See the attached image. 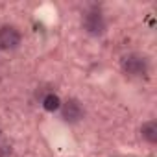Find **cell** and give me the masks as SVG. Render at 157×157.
<instances>
[{
	"label": "cell",
	"instance_id": "cell-1",
	"mask_svg": "<svg viewBox=\"0 0 157 157\" xmlns=\"http://www.w3.org/2000/svg\"><path fill=\"white\" fill-rule=\"evenodd\" d=\"M120 68L128 78H144L148 74L150 63H148L146 56L131 52V54H126L120 59Z\"/></svg>",
	"mask_w": 157,
	"mask_h": 157
},
{
	"label": "cell",
	"instance_id": "cell-2",
	"mask_svg": "<svg viewBox=\"0 0 157 157\" xmlns=\"http://www.w3.org/2000/svg\"><path fill=\"white\" fill-rule=\"evenodd\" d=\"M82 26L85 30V33H89L91 37H102L107 30V22L105 17L102 15V11L98 10H89L85 11L83 19H82Z\"/></svg>",
	"mask_w": 157,
	"mask_h": 157
},
{
	"label": "cell",
	"instance_id": "cell-3",
	"mask_svg": "<svg viewBox=\"0 0 157 157\" xmlns=\"http://www.w3.org/2000/svg\"><path fill=\"white\" fill-rule=\"evenodd\" d=\"M59 111H61V118L68 124H76V122L83 120V117H85V109H83L82 102L76 98H68V100L61 102Z\"/></svg>",
	"mask_w": 157,
	"mask_h": 157
},
{
	"label": "cell",
	"instance_id": "cell-4",
	"mask_svg": "<svg viewBox=\"0 0 157 157\" xmlns=\"http://www.w3.org/2000/svg\"><path fill=\"white\" fill-rule=\"evenodd\" d=\"M21 41H22V35L15 26L6 24L0 28V50H6V52L17 50L21 46Z\"/></svg>",
	"mask_w": 157,
	"mask_h": 157
},
{
	"label": "cell",
	"instance_id": "cell-5",
	"mask_svg": "<svg viewBox=\"0 0 157 157\" xmlns=\"http://www.w3.org/2000/svg\"><path fill=\"white\" fill-rule=\"evenodd\" d=\"M140 135L148 144H155L157 142V122L155 120H148L142 124L140 128Z\"/></svg>",
	"mask_w": 157,
	"mask_h": 157
},
{
	"label": "cell",
	"instance_id": "cell-6",
	"mask_svg": "<svg viewBox=\"0 0 157 157\" xmlns=\"http://www.w3.org/2000/svg\"><path fill=\"white\" fill-rule=\"evenodd\" d=\"M43 107L46 109V111H50V113H54V111H59V107H61V100H59V96L57 94H46L44 98H43Z\"/></svg>",
	"mask_w": 157,
	"mask_h": 157
},
{
	"label": "cell",
	"instance_id": "cell-7",
	"mask_svg": "<svg viewBox=\"0 0 157 157\" xmlns=\"http://www.w3.org/2000/svg\"><path fill=\"white\" fill-rule=\"evenodd\" d=\"M13 150L10 144H0V157H11Z\"/></svg>",
	"mask_w": 157,
	"mask_h": 157
},
{
	"label": "cell",
	"instance_id": "cell-8",
	"mask_svg": "<svg viewBox=\"0 0 157 157\" xmlns=\"http://www.w3.org/2000/svg\"><path fill=\"white\" fill-rule=\"evenodd\" d=\"M0 135H2V131H0Z\"/></svg>",
	"mask_w": 157,
	"mask_h": 157
}]
</instances>
